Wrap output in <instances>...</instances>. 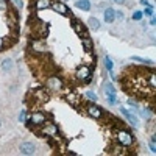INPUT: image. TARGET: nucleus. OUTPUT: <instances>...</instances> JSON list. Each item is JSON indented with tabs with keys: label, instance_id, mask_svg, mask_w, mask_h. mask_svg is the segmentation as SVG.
Returning <instances> with one entry per match:
<instances>
[{
	"label": "nucleus",
	"instance_id": "17",
	"mask_svg": "<svg viewBox=\"0 0 156 156\" xmlns=\"http://www.w3.org/2000/svg\"><path fill=\"white\" fill-rule=\"evenodd\" d=\"M87 28H89V30H92V31L98 30V28H100V20L95 19V17H91V19L87 20Z\"/></svg>",
	"mask_w": 156,
	"mask_h": 156
},
{
	"label": "nucleus",
	"instance_id": "35",
	"mask_svg": "<svg viewBox=\"0 0 156 156\" xmlns=\"http://www.w3.org/2000/svg\"><path fill=\"white\" fill-rule=\"evenodd\" d=\"M142 5H145V6H148V0H141Z\"/></svg>",
	"mask_w": 156,
	"mask_h": 156
},
{
	"label": "nucleus",
	"instance_id": "30",
	"mask_svg": "<svg viewBox=\"0 0 156 156\" xmlns=\"http://www.w3.org/2000/svg\"><path fill=\"white\" fill-rule=\"evenodd\" d=\"M142 14H147V16H153V6H150V5H148V6H147V9L144 11Z\"/></svg>",
	"mask_w": 156,
	"mask_h": 156
},
{
	"label": "nucleus",
	"instance_id": "15",
	"mask_svg": "<svg viewBox=\"0 0 156 156\" xmlns=\"http://www.w3.org/2000/svg\"><path fill=\"white\" fill-rule=\"evenodd\" d=\"M66 100L72 105V106H80V98H78L77 94H67V97H66Z\"/></svg>",
	"mask_w": 156,
	"mask_h": 156
},
{
	"label": "nucleus",
	"instance_id": "37",
	"mask_svg": "<svg viewBox=\"0 0 156 156\" xmlns=\"http://www.w3.org/2000/svg\"><path fill=\"white\" fill-rule=\"evenodd\" d=\"M113 2H116V3H119V5H122V3H124V2H125V0H113Z\"/></svg>",
	"mask_w": 156,
	"mask_h": 156
},
{
	"label": "nucleus",
	"instance_id": "28",
	"mask_svg": "<svg viewBox=\"0 0 156 156\" xmlns=\"http://www.w3.org/2000/svg\"><path fill=\"white\" fill-rule=\"evenodd\" d=\"M106 97H108V103H111V105H116V103H117L116 94H111V95H106Z\"/></svg>",
	"mask_w": 156,
	"mask_h": 156
},
{
	"label": "nucleus",
	"instance_id": "26",
	"mask_svg": "<svg viewBox=\"0 0 156 156\" xmlns=\"http://www.w3.org/2000/svg\"><path fill=\"white\" fill-rule=\"evenodd\" d=\"M150 150H152V153H156V137L155 136L150 141Z\"/></svg>",
	"mask_w": 156,
	"mask_h": 156
},
{
	"label": "nucleus",
	"instance_id": "8",
	"mask_svg": "<svg viewBox=\"0 0 156 156\" xmlns=\"http://www.w3.org/2000/svg\"><path fill=\"white\" fill-rule=\"evenodd\" d=\"M46 120H47V117L44 116L42 113H38V111H36V113L31 114L30 120H28V125H30V126H31V125H39V126H41Z\"/></svg>",
	"mask_w": 156,
	"mask_h": 156
},
{
	"label": "nucleus",
	"instance_id": "19",
	"mask_svg": "<svg viewBox=\"0 0 156 156\" xmlns=\"http://www.w3.org/2000/svg\"><path fill=\"white\" fill-rule=\"evenodd\" d=\"M11 69H13V59H9V58L3 59V63H2V70H3V72H9Z\"/></svg>",
	"mask_w": 156,
	"mask_h": 156
},
{
	"label": "nucleus",
	"instance_id": "16",
	"mask_svg": "<svg viewBox=\"0 0 156 156\" xmlns=\"http://www.w3.org/2000/svg\"><path fill=\"white\" fill-rule=\"evenodd\" d=\"M75 6H77L78 9L89 11V9H91V2H89V0H78V2L75 3Z\"/></svg>",
	"mask_w": 156,
	"mask_h": 156
},
{
	"label": "nucleus",
	"instance_id": "1",
	"mask_svg": "<svg viewBox=\"0 0 156 156\" xmlns=\"http://www.w3.org/2000/svg\"><path fill=\"white\" fill-rule=\"evenodd\" d=\"M30 28L35 31V35L38 36L36 39H41V38H46L47 33H48V25L46 22L39 20V19H33L30 22Z\"/></svg>",
	"mask_w": 156,
	"mask_h": 156
},
{
	"label": "nucleus",
	"instance_id": "21",
	"mask_svg": "<svg viewBox=\"0 0 156 156\" xmlns=\"http://www.w3.org/2000/svg\"><path fill=\"white\" fill-rule=\"evenodd\" d=\"M36 98H38V100H41V102H47V100H48V95H47V92H46V91L39 89V91L36 92Z\"/></svg>",
	"mask_w": 156,
	"mask_h": 156
},
{
	"label": "nucleus",
	"instance_id": "10",
	"mask_svg": "<svg viewBox=\"0 0 156 156\" xmlns=\"http://www.w3.org/2000/svg\"><path fill=\"white\" fill-rule=\"evenodd\" d=\"M47 87L50 91H59V89L63 87V81H61L58 77H50L47 80Z\"/></svg>",
	"mask_w": 156,
	"mask_h": 156
},
{
	"label": "nucleus",
	"instance_id": "12",
	"mask_svg": "<svg viewBox=\"0 0 156 156\" xmlns=\"http://www.w3.org/2000/svg\"><path fill=\"white\" fill-rule=\"evenodd\" d=\"M72 27H74V30L77 31L78 36L86 38V25H83L81 22L77 20V19H72Z\"/></svg>",
	"mask_w": 156,
	"mask_h": 156
},
{
	"label": "nucleus",
	"instance_id": "22",
	"mask_svg": "<svg viewBox=\"0 0 156 156\" xmlns=\"http://www.w3.org/2000/svg\"><path fill=\"white\" fill-rule=\"evenodd\" d=\"M83 48L86 50V52H91L92 50V42H91V39H86V38H83Z\"/></svg>",
	"mask_w": 156,
	"mask_h": 156
},
{
	"label": "nucleus",
	"instance_id": "27",
	"mask_svg": "<svg viewBox=\"0 0 156 156\" xmlns=\"http://www.w3.org/2000/svg\"><path fill=\"white\" fill-rule=\"evenodd\" d=\"M86 97L91 100V102H97V95H95L94 92H91V91H87V92H86Z\"/></svg>",
	"mask_w": 156,
	"mask_h": 156
},
{
	"label": "nucleus",
	"instance_id": "34",
	"mask_svg": "<svg viewBox=\"0 0 156 156\" xmlns=\"http://www.w3.org/2000/svg\"><path fill=\"white\" fill-rule=\"evenodd\" d=\"M116 17H119V19H124V14H122V11H116Z\"/></svg>",
	"mask_w": 156,
	"mask_h": 156
},
{
	"label": "nucleus",
	"instance_id": "38",
	"mask_svg": "<svg viewBox=\"0 0 156 156\" xmlns=\"http://www.w3.org/2000/svg\"><path fill=\"white\" fill-rule=\"evenodd\" d=\"M0 125H2V124H0Z\"/></svg>",
	"mask_w": 156,
	"mask_h": 156
},
{
	"label": "nucleus",
	"instance_id": "5",
	"mask_svg": "<svg viewBox=\"0 0 156 156\" xmlns=\"http://www.w3.org/2000/svg\"><path fill=\"white\" fill-rule=\"evenodd\" d=\"M41 126H42V130H41V134H42V136H47V137L50 136V137H52V136H55V134L58 133L56 125H55V124H47V120L44 122Z\"/></svg>",
	"mask_w": 156,
	"mask_h": 156
},
{
	"label": "nucleus",
	"instance_id": "3",
	"mask_svg": "<svg viewBox=\"0 0 156 156\" xmlns=\"http://www.w3.org/2000/svg\"><path fill=\"white\" fill-rule=\"evenodd\" d=\"M117 142H119L120 145H124V147H130L133 144V136L128 131L120 130V131H117Z\"/></svg>",
	"mask_w": 156,
	"mask_h": 156
},
{
	"label": "nucleus",
	"instance_id": "33",
	"mask_svg": "<svg viewBox=\"0 0 156 156\" xmlns=\"http://www.w3.org/2000/svg\"><path fill=\"white\" fill-rule=\"evenodd\" d=\"M13 2H14V5H16V6H17L19 9L24 6V2H22V0H13Z\"/></svg>",
	"mask_w": 156,
	"mask_h": 156
},
{
	"label": "nucleus",
	"instance_id": "25",
	"mask_svg": "<svg viewBox=\"0 0 156 156\" xmlns=\"http://www.w3.org/2000/svg\"><path fill=\"white\" fill-rule=\"evenodd\" d=\"M142 16H144V14H142V11H139V9H137V11H134V13H133V20H141V19H142Z\"/></svg>",
	"mask_w": 156,
	"mask_h": 156
},
{
	"label": "nucleus",
	"instance_id": "36",
	"mask_svg": "<svg viewBox=\"0 0 156 156\" xmlns=\"http://www.w3.org/2000/svg\"><path fill=\"white\" fill-rule=\"evenodd\" d=\"M3 46H5V44H3V39H2V38H0V50H2V48H3Z\"/></svg>",
	"mask_w": 156,
	"mask_h": 156
},
{
	"label": "nucleus",
	"instance_id": "32",
	"mask_svg": "<svg viewBox=\"0 0 156 156\" xmlns=\"http://www.w3.org/2000/svg\"><path fill=\"white\" fill-rule=\"evenodd\" d=\"M150 84H152V89H155V86H156V80H155V75H153V74L150 75Z\"/></svg>",
	"mask_w": 156,
	"mask_h": 156
},
{
	"label": "nucleus",
	"instance_id": "23",
	"mask_svg": "<svg viewBox=\"0 0 156 156\" xmlns=\"http://www.w3.org/2000/svg\"><path fill=\"white\" fill-rule=\"evenodd\" d=\"M105 67H106L109 72H113V67H114V63L113 59H111L109 56H105Z\"/></svg>",
	"mask_w": 156,
	"mask_h": 156
},
{
	"label": "nucleus",
	"instance_id": "29",
	"mask_svg": "<svg viewBox=\"0 0 156 156\" xmlns=\"http://www.w3.org/2000/svg\"><path fill=\"white\" fill-rule=\"evenodd\" d=\"M0 9H3V11L8 9V2L6 0H0Z\"/></svg>",
	"mask_w": 156,
	"mask_h": 156
},
{
	"label": "nucleus",
	"instance_id": "14",
	"mask_svg": "<svg viewBox=\"0 0 156 156\" xmlns=\"http://www.w3.org/2000/svg\"><path fill=\"white\" fill-rule=\"evenodd\" d=\"M116 19V11L113 8H106L105 9V20L108 22V24H113Z\"/></svg>",
	"mask_w": 156,
	"mask_h": 156
},
{
	"label": "nucleus",
	"instance_id": "9",
	"mask_svg": "<svg viewBox=\"0 0 156 156\" xmlns=\"http://www.w3.org/2000/svg\"><path fill=\"white\" fill-rule=\"evenodd\" d=\"M86 111H87V114L91 117H94V119H102L103 113H105V111L100 106H97V105H89V106L86 108Z\"/></svg>",
	"mask_w": 156,
	"mask_h": 156
},
{
	"label": "nucleus",
	"instance_id": "13",
	"mask_svg": "<svg viewBox=\"0 0 156 156\" xmlns=\"http://www.w3.org/2000/svg\"><path fill=\"white\" fill-rule=\"evenodd\" d=\"M50 5H52V0H36V2H35V8L38 11H41V9L50 8Z\"/></svg>",
	"mask_w": 156,
	"mask_h": 156
},
{
	"label": "nucleus",
	"instance_id": "31",
	"mask_svg": "<svg viewBox=\"0 0 156 156\" xmlns=\"http://www.w3.org/2000/svg\"><path fill=\"white\" fill-rule=\"evenodd\" d=\"M19 120L22 122V124H24V122H27V113H25V111H22V113H20V116H19Z\"/></svg>",
	"mask_w": 156,
	"mask_h": 156
},
{
	"label": "nucleus",
	"instance_id": "6",
	"mask_svg": "<svg viewBox=\"0 0 156 156\" xmlns=\"http://www.w3.org/2000/svg\"><path fill=\"white\" fill-rule=\"evenodd\" d=\"M19 152H20V155H25V156L35 155L36 153V145L31 142H22L20 147H19Z\"/></svg>",
	"mask_w": 156,
	"mask_h": 156
},
{
	"label": "nucleus",
	"instance_id": "2",
	"mask_svg": "<svg viewBox=\"0 0 156 156\" xmlns=\"http://www.w3.org/2000/svg\"><path fill=\"white\" fill-rule=\"evenodd\" d=\"M30 50L33 53H38V55H41V53H47V46L44 44L42 39H33V41L30 42Z\"/></svg>",
	"mask_w": 156,
	"mask_h": 156
},
{
	"label": "nucleus",
	"instance_id": "7",
	"mask_svg": "<svg viewBox=\"0 0 156 156\" xmlns=\"http://www.w3.org/2000/svg\"><path fill=\"white\" fill-rule=\"evenodd\" d=\"M50 8H52L55 13H58V14H61V16H69V8L66 6V5L63 3V2H52V5H50Z\"/></svg>",
	"mask_w": 156,
	"mask_h": 156
},
{
	"label": "nucleus",
	"instance_id": "11",
	"mask_svg": "<svg viewBox=\"0 0 156 156\" xmlns=\"http://www.w3.org/2000/svg\"><path fill=\"white\" fill-rule=\"evenodd\" d=\"M120 113H122V116H124L125 119H126L128 122H130V124H131L133 126H137V125H139L137 117H136L134 114H133V113H130V111H128L126 108H124V106H122V108H120Z\"/></svg>",
	"mask_w": 156,
	"mask_h": 156
},
{
	"label": "nucleus",
	"instance_id": "18",
	"mask_svg": "<svg viewBox=\"0 0 156 156\" xmlns=\"http://www.w3.org/2000/svg\"><path fill=\"white\" fill-rule=\"evenodd\" d=\"M131 61H137L139 64H144V66H152L153 67V61L152 59H145V58H141V56H131Z\"/></svg>",
	"mask_w": 156,
	"mask_h": 156
},
{
	"label": "nucleus",
	"instance_id": "24",
	"mask_svg": "<svg viewBox=\"0 0 156 156\" xmlns=\"http://www.w3.org/2000/svg\"><path fill=\"white\" fill-rule=\"evenodd\" d=\"M113 153H114V155H125L126 152H125V147H124V145H120V144H119V145H117V147L113 150Z\"/></svg>",
	"mask_w": 156,
	"mask_h": 156
},
{
	"label": "nucleus",
	"instance_id": "20",
	"mask_svg": "<svg viewBox=\"0 0 156 156\" xmlns=\"http://www.w3.org/2000/svg\"><path fill=\"white\" fill-rule=\"evenodd\" d=\"M103 92H105V95H111V94H116V89L111 83H105L103 84Z\"/></svg>",
	"mask_w": 156,
	"mask_h": 156
},
{
	"label": "nucleus",
	"instance_id": "4",
	"mask_svg": "<svg viewBox=\"0 0 156 156\" xmlns=\"http://www.w3.org/2000/svg\"><path fill=\"white\" fill-rule=\"evenodd\" d=\"M75 77L78 80L81 81H86V83H91L92 81V75H91V69L87 67V66H81V67H78Z\"/></svg>",
	"mask_w": 156,
	"mask_h": 156
}]
</instances>
